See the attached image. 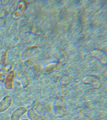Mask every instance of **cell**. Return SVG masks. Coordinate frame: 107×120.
<instances>
[{
  "mask_svg": "<svg viewBox=\"0 0 107 120\" xmlns=\"http://www.w3.org/2000/svg\"><path fill=\"white\" fill-rule=\"evenodd\" d=\"M6 19L4 17H0V26L4 24L6 21Z\"/></svg>",
  "mask_w": 107,
  "mask_h": 120,
  "instance_id": "obj_14",
  "label": "cell"
},
{
  "mask_svg": "<svg viewBox=\"0 0 107 120\" xmlns=\"http://www.w3.org/2000/svg\"><path fill=\"white\" fill-rule=\"evenodd\" d=\"M27 4L26 1H21L19 4L18 8L12 13V15L15 18H19L24 14L27 8Z\"/></svg>",
  "mask_w": 107,
  "mask_h": 120,
  "instance_id": "obj_9",
  "label": "cell"
},
{
  "mask_svg": "<svg viewBox=\"0 0 107 120\" xmlns=\"http://www.w3.org/2000/svg\"><path fill=\"white\" fill-rule=\"evenodd\" d=\"M28 111V110L24 106L19 107L15 110L12 113L11 120H20L23 115Z\"/></svg>",
  "mask_w": 107,
  "mask_h": 120,
  "instance_id": "obj_8",
  "label": "cell"
},
{
  "mask_svg": "<svg viewBox=\"0 0 107 120\" xmlns=\"http://www.w3.org/2000/svg\"><path fill=\"white\" fill-rule=\"evenodd\" d=\"M13 68V65L12 63H6L3 64L0 68V82H4L6 76L12 70Z\"/></svg>",
  "mask_w": 107,
  "mask_h": 120,
  "instance_id": "obj_7",
  "label": "cell"
},
{
  "mask_svg": "<svg viewBox=\"0 0 107 120\" xmlns=\"http://www.w3.org/2000/svg\"><path fill=\"white\" fill-rule=\"evenodd\" d=\"M55 107L59 115L64 116L67 114V110L65 106V99L63 96L59 97L55 102Z\"/></svg>",
  "mask_w": 107,
  "mask_h": 120,
  "instance_id": "obj_3",
  "label": "cell"
},
{
  "mask_svg": "<svg viewBox=\"0 0 107 120\" xmlns=\"http://www.w3.org/2000/svg\"><path fill=\"white\" fill-rule=\"evenodd\" d=\"M15 77L20 82L24 89L27 88L31 83V79L27 73L22 71H18L16 73Z\"/></svg>",
  "mask_w": 107,
  "mask_h": 120,
  "instance_id": "obj_2",
  "label": "cell"
},
{
  "mask_svg": "<svg viewBox=\"0 0 107 120\" xmlns=\"http://www.w3.org/2000/svg\"><path fill=\"white\" fill-rule=\"evenodd\" d=\"M27 112L28 118L31 120H47L45 117L39 115L33 108L29 109Z\"/></svg>",
  "mask_w": 107,
  "mask_h": 120,
  "instance_id": "obj_11",
  "label": "cell"
},
{
  "mask_svg": "<svg viewBox=\"0 0 107 120\" xmlns=\"http://www.w3.org/2000/svg\"><path fill=\"white\" fill-rule=\"evenodd\" d=\"M33 109L36 111L41 113H46L50 111L52 107L50 105L42 104L36 101H35L32 104Z\"/></svg>",
  "mask_w": 107,
  "mask_h": 120,
  "instance_id": "obj_4",
  "label": "cell"
},
{
  "mask_svg": "<svg viewBox=\"0 0 107 120\" xmlns=\"http://www.w3.org/2000/svg\"><path fill=\"white\" fill-rule=\"evenodd\" d=\"M12 98L9 95L5 96L0 101V113H2L10 108L12 103Z\"/></svg>",
  "mask_w": 107,
  "mask_h": 120,
  "instance_id": "obj_6",
  "label": "cell"
},
{
  "mask_svg": "<svg viewBox=\"0 0 107 120\" xmlns=\"http://www.w3.org/2000/svg\"><path fill=\"white\" fill-rule=\"evenodd\" d=\"M1 64V63L0 62V66Z\"/></svg>",
  "mask_w": 107,
  "mask_h": 120,
  "instance_id": "obj_16",
  "label": "cell"
},
{
  "mask_svg": "<svg viewBox=\"0 0 107 120\" xmlns=\"http://www.w3.org/2000/svg\"><path fill=\"white\" fill-rule=\"evenodd\" d=\"M16 73L14 70H11L6 76L4 81V86L6 90H10L14 87L13 82L15 77Z\"/></svg>",
  "mask_w": 107,
  "mask_h": 120,
  "instance_id": "obj_5",
  "label": "cell"
},
{
  "mask_svg": "<svg viewBox=\"0 0 107 120\" xmlns=\"http://www.w3.org/2000/svg\"><path fill=\"white\" fill-rule=\"evenodd\" d=\"M7 52L6 51L3 54L2 56H1V58L0 59V62L1 64H5L6 59H7Z\"/></svg>",
  "mask_w": 107,
  "mask_h": 120,
  "instance_id": "obj_12",
  "label": "cell"
},
{
  "mask_svg": "<svg viewBox=\"0 0 107 120\" xmlns=\"http://www.w3.org/2000/svg\"><path fill=\"white\" fill-rule=\"evenodd\" d=\"M30 120V119H22V120Z\"/></svg>",
  "mask_w": 107,
  "mask_h": 120,
  "instance_id": "obj_15",
  "label": "cell"
},
{
  "mask_svg": "<svg viewBox=\"0 0 107 120\" xmlns=\"http://www.w3.org/2000/svg\"><path fill=\"white\" fill-rule=\"evenodd\" d=\"M72 78L66 76L63 78L60 85L61 93L63 95H66L68 94V86L71 81Z\"/></svg>",
  "mask_w": 107,
  "mask_h": 120,
  "instance_id": "obj_10",
  "label": "cell"
},
{
  "mask_svg": "<svg viewBox=\"0 0 107 120\" xmlns=\"http://www.w3.org/2000/svg\"><path fill=\"white\" fill-rule=\"evenodd\" d=\"M8 13V11L5 8H0V17H4Z\"/></svg>",
  "mask_w": 107,
  "mask_h": 120,
  "instance_id": "obj_13",
  "label": "cell"
},
{
  "mask_svg": "<svg viewBox=\"0 0 107 120\" xmlns=\"http://www.w3.org/2000/svg\"><path fill=\"white\" fill-rule=\"evenodd\" d=\"M83 82L85 84H90L96 88L102 87L103 84V80L101 78L93 75L87 76L84 78Z\"/></svg>",
  "mask_w": 107,
  "mask_h": 120,
  "instance_id": "obj_1",
  "label": "cell"
}]
</instances>
